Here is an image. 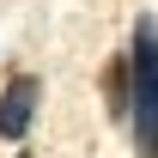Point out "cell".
<instances>
[{
  "mask_svg": "<svg viewBox=\"0 0 158 158\" xmlns=\"http://www.w3.org/2000/svg\"><path fill=\"white\" fill-rule=\"evenodd\" d=\"M128 134L140 158H158V19H134L128 37Z\"/></svg>",
  "mask_w": 158,
  "mask_h": 158,
  "instance_id": "cell-1",
  "label": "cell"
},
{
  "mask_svg": "<svg viewBox=\"0 0 158 158\" xmlns=\"http://www.w3.org/2000/svg\"><path fill=\"white\" fill-rule=\"evenodd\" d=\"M37 103H43V79L37 73H12L6 91H0V140H24L31 134Z\"/></svg>",
  "mask_w": 158,
  "mask_h": 158,
  "instance_id": "cell-2",
  "label": "cell"
},
{
  "mask_svg": "<svg viewBox=\"0 0 158 158\" xmlns=\"http://www.w3.org/2000/svg\"><path fill=\"white\" fill-rule=\"evenodd\" d=\"M103 98H110V122H128V49L110 61V73H103Z\"/></svg>",
  "mask_w": 158,
  "mask_h": 158,
  "instance_id": "cell-3",
  "label": "cell"
},
{
  "mask_svg": "<svg viewBox=\"0 0 158 158\" xmlns=\"http://www.w3.org/2000/svg\"><path fill=\"white\" fill-rule=\"evenodd\" d=\"M19 158H31V152H19Z\"/></svg>",
  "mask_w": 158,
  "mask_h": 158,
  "instance_id": "cell-4",
  "label": "cell"
}]
</instances>
